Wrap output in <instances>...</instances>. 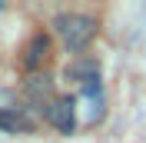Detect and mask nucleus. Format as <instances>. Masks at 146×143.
<instances>
[{
  "label": "nucleus",
  "instance_id": "obj_1",
  "mask_svg": "<svg viewBox=\"0 0 146 143\" xmlns=\"http://www.w3.org/2000/svg\"><path fill=\"white\" fill-rule=\"evenodd\" d=\"M53 33L60 37V43L70 50V53L83 57V50L96 40L100 33V20L93 13H80V10H66V13H56L53 17Z\"/></svg>",
  "mask_w": 146,
  "mask_h": 143
},
{
  "label": "nucleus",
  "instance_id": "obj_2",
  "mask_svg": "<svg viewBox=\"0 0 146 143\" xmlns=\"http://www.w3.org/2000/svg\"><path fill=\"white\" fill-rule=\"evenodd\" d=\"M40 113H43V120L53 126V130H60V133H73V130H76V103H73V97H60V93H56Z\"/></svg>",
  "mask_w": 146,
  "mask_h": 143
},
{
  "label": "nucleus",
  "instance_id": "obj_3",
  "mask_svg": "<svg viewBox=\"0 0 146 143\" xmlns=\"http://www.w3.org/2000/svg\"><path fill=\"white\" fill-rule=\"evenodd\" d=\"M23 97H27L36 110H43L46 103L56 97V87H53V80H50L46 73H30L27 80H23Z\"/></svg>",
  "mask_w": 146,
  "mask_h": 143
},
{
  "label": "nucleus",
  "instance_id": "obj_4",
  "mask_svg": "<svg viewBox=\"0 0 146 143\" xmlns=\"http://www.w3.org/2000/svg\"><path fill=\"white\" fill-rule=\"evenodd\" d=\"M50 50H53L50 37H46V33H33L27 43H23V57H20V63H23L30 73H36L46 60H50Z\"/></svg>",
  "mask_w": 146,
  "mask_h": 143
},
{
  "label": "nucleus",
  "instance_id": "obj_5",
  "mask_svg": "<svg viewBox=\"0 0 146 143\" xmlns=\"http://www.w3.org/2000/svg\"><path fill=\"white\" fill-rule=\"evenodd\" d=\"M66 77L70 80H76V83H83L86 87V93H93V90L100 87V67H96V60H90V57H76V60L66 67Z\"/></svg>",
  "mask_w": 146,
  "mask_h": 143
},
{
  "label": "nucleus",
  "instance_id": "obj_6",
  "mask_svg": "<svg viewBox=\"0 0 146 143\" xmlns=\"http://www.w3.org/2000/svg\"><path fill=\"white\" fill-rule=\"evenodd\" d=\"M0 130L3 133H33V120L17 107H3L0 110Z\"/></svg>",
  "mask_w": 146,
  "mask_h": 143
}]
</instances>
